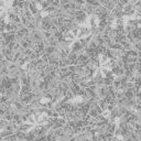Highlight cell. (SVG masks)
I'll list each match as a JSON object with an SVG mask.
<instances>
[{
    "instance_id": "3",
    "label": "cell",
    "mask_w": 141,
    "mask_h": 141,
    "mask_svg": "<svg viewBox=\"0 0 141 141\" xmlns=\"http://www.w3.org/2000/svg\"><path fill=\"white\" fill-rule=\"evenodd\" d=\"M116 26H117V20H114L111 23V29H115Z\"/></svg>"
},
{
    "instance_id": "2",
    "label": "cell",
    "mask_w": 141,
    "mask_h": 141,
    "mask_svg": "<svg viewBox=\"0 0 141 141\" xmlns=\"http://www.w3.org/2000/svg\"><path fill=\"white\" fill-rule=\"evenodd\" d=\"M103 116L105 117L106 119L109 118V117H110V111H109V110H106V111H104V112H103Z\"/></svg>"
},
{
    "instance_id": "1",
    "label": "cell",
    "mask_w": 141,
    "mask_h": 141,
    "mask_svg": "<svg viewBox=\"0 0 141 141\" xmlns=\"http://www.w3.org/2000/svg\"><path fill=\"white\" fill-rule=\"evenodd\" d=\"M82 100H83V97L78 95V96H76V97H74V98L70 99V103H81Z\"/></svg>"
}]
</instances>
